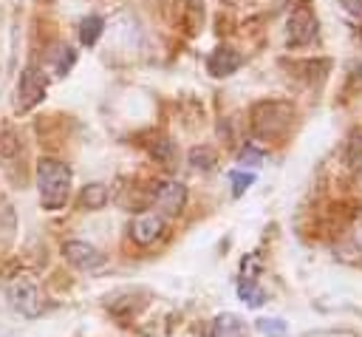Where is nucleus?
Segmentation results:
<instances>
[{
  "instance_id": "obj_6",
  "label": "nucleus",
  "mask_w": 362,
  "mask_h": 337,
  "mask_svg": "<svg viewBox=\"0 0 362 337\" xmlns=\"http://www.w3.org/2000/svg\"><path fill=\"white\" fill-rule=\"evenodd\" d=\"M286 25H288V31H286L288 45H305V42H311L317 37V17H314V11L308 6L294 8Z\"/></svg>"
},
{
  "instance_id": "obj_8",
  "label": "nucleus",
  "mask_w": 362,
  "mask_h": 337,
  "mask_svg": "<svg viewBox=\"0 0 362 337\" xmlns=\"http://www.w3.org/2000/svg\"><path fill=\"white\" fill-rule=\"evenodd\" d=\"M164 235V218L158 212H141L133 224H130V238L139 246H150Z\"/></svg>"
},
{
  "instance_id": "obj_18",
  "label": "nucleus",
  "mask_w": 362,
  "mask_h": 337,
  "mask_svg": "<svg viewBox=\"0 0 362 337\" xmlns=\"http://www.w3.org/2000/svg\"><path fill=\"white\" fill-rule=\"evenodd\" d=\"M229 181L235 184V187H232V193H235V195H240V193L255 181V176H252V173H238V170H232V173H229Z\"/></svg>"
},
{
  "instance_id": "obj_19",
  "label": "nucleus",
  "mask_w": 362,
  "mask_h": 337,
  "mask_svg": "<svg viewBox=\"0 0 362 337\" xmlns=\"http://www.w3.org/2000/svg\"><path fill=\"white\" fill-rule=\"evenodd\" d=\"M348 159H351L354 164H362V133L354 136V142H351V147H348Z\"/></svg>"
},
{
  "instance_id": "obj_13",
  "label": "nucleus",
  "mask_w": 362,
  "mask_h": 337,
  "mask_svg": "<svg viewBox=\"0 0 362 337\" xmlns=\"http://www.w3.org/2000/svg\"><path fill=\"white\" fill-rule=\"evenodd\" d=\"M215 161H218V156H215V150L209 144H201V147H192L189 150V164L198 167V170H212Z\"/></svg>"
},
{
  "instance_id": "obj_21",
  "label": "nucleus",
  "mask_w": 362,
  "mask_h": 337,
  "mask_svg": "<svg viewBox=\"0 0 362 337\" xmlns=\"http://www.w3.org/2000/svg\"><path fill=\"white\" fill-rule=\"evenodd\" d=\"M359 181H362V164H359Z\"/></svg>"
},
{
  "instance_id": "obj_16",
  "label": "nucleus",
  "mask_w": 362,
  "mask_h": 337,
  "mask_svg": "<svg viewBox=\"0 0 362 337\" xmlns=\"http://www.w3.org/2000/svg\"><path fill=\"white\" fill-rule=\"evenodd\" d=\"M238 292H240V297H243V300H249V306H260V303H263V292H260L252 280H243Z\"/></svg>"
},
{
  "instance_id": "obj_3",
  "label": "nucleus",
  "mask_w": 362,
  "mask_h": 337,
  "mask_svg": "<svg viewBox=\"0 0 362 337\" xmlns=\"http://www.w3.org/2000/svg\"><path fill=\"white\" fill-rule=\"evenodd\" d=\"M8 303L23 314V317H37L42 309V297H40V286L31 275H17L14 280H8L6 286Z\"/></svg>"
},
{
  "instance_id": "obj_10",
  "label": "nucleus",
  "mask_w": 362,
  "mask_h": 337,
  "mask_svg": "<svg viewBox=\"0 0 362 337\" xmlns=\"http://www.w3.org/2000/svg\"><path fill=\"white\" fill-rule=\"evenodd\" d=\"M209 337H246V323H243V317H238L232 312H223L212 320Z\"/></svg>"
},
{
  "instance_id": "obj_1",
  "label": "nucleus",
  "mask_w": 362,
  "mask_h": 337,
  "mask_svg": "<svg viewBox=\"0 0 362 337\" xmlns=\"http://www.w3.org/2000/svg\"><path fill=\"white\" fill-rule=\"evenodd\" d=\"M249 119H252V130H255L257 139L274 142V139H283L291 130L294 108L286 99H263V102L252 105Z\"/></svg>"
},
{
  "instance_id": "obj_14",
  "label": "nucleus",
  "mask_w": 362,
  "mask_h": 337,
  "mask_svg": "<svg viewBox=\"0 0 362 337\" xmlns=\"http://www.w3.org/2000/svg\"><path fill=\"white\" fill-rule=\"evenodd\" d=\"M257 329L266 337H283L286 334V323L280 317H263V320H257Z\"/></svg>"
},
{
  "instance_id": "obj_15",
  "label": "nucleus",
  "mask_w": 362,
  "mask_h": 337,
  "mask_svg": "<svg viewBox=\"0 0 362 337\" xmlns=\"http://www.w3.org/2000/svg\"><path fill=\"white\" fill-rule=\"evenodd\" d=\"M150 153H153V159L170 164V161H173V142H170V139H158V142L150 147Z\"/></svg>"
},
{
  "instance_id": "obj_17",
  "label": "nucleus",
  "mask_w": 362,
  "mask_h": 337,
  "mask_svg": "<svg viewBox=\"0 0 362 337\" xmlns=\"http://www.w3.org/2000/svg\"><path fill=\"white\" fill-rule=\"evenodd\" d=\"M238 161H240V164H252V167H257V164L263 161V150H257L255 144H246V147L240 150Z\"/></svg>"
},
{
  "instance_id": "obj_11",
  "label": "nucleus",
  "mask_w": 362,
  "mask_h": 337,
  "mask_svg": "<svg viewBox=\"0 0 362 337\" xmlns=\"http://www.w3.org/2000/svg\"><path fill=\"white\" fill-rule=\"evenodd\" d=\"M79 204L85 210H102L107 204V187L105 184H88V187H82Z\"/></svg>"
},
{
  "instance_id": "obj_9",
  "label": "nucleus",
  "mask_w": 362,
  "mask_h": 337,
  "mask_svg": "<svg viewBox=\"0 0 362 337\" xmlns=\"http://www.w3.org/2000/svg\"><path fill=\"white\" fill-rule=\"evenodd\" d=\"M243 65V57L235 48H215L206 59V71L212 76H229Z\"/></svg>"
},
{
  "instance_id": "obj_20",
  "label": "nucleus",
  "mask_w": 362,
  "mask_h": 337,
  "mask_svg": "<svg viewBox=\"0 0 362 337\" xmlns=\"http://www.w3.org/2000/svg\"><path fill=\"white\" fill-rule=\"evenodd\" d=\"M342 6L351 11V14H356V17H362V0H342Z\"/></svg>"
},
{
  "instance_id": "obj_7",
  "label": "nucleus",
  "mask_w": 362,
  "mask_h": 337,
  "mask_svg": "<svg viewBox=\"0 0 362 337\" xmlns=\"http://www.w3.org/2000/svg\"><path fill=\"white\" fill-rule=\"evenodd\" d=\"M153 201L164 215H178L187 204V187L181 181H161L153 190Z\"/></svg>"
},
{
  "instance_id": "obj_4",
  "label": "nucleus",
  "mask_w": 362,
  "mask_h": 337,
  "mask_svg": "<svg viewBox=\"0 0 362 337\" xmlns=\"http://www.w3.org/2000/svg\"><path fill=\"white\" fill-rule=\"evenodd\" d=\"M62 255L79 272H99V269L107 266V255L102 249H96L93 244H88V241H65Z\"/></svg>"
},
{
  "instance_id": "obj_2",
  "label": "nucleus",
  "mask_w": 362,
  "mask_h": 337,
  "mask_svg": "<svg viewBox=\"0 0 362 337\" xmlns=\"http://www.w3.org/2000/svg\"><path fill=\"white\" fill-rule=\"evenodd\" d=\"M37 190H40V204L45 210L65 207V201L71 195V167L59 159H40L37 161Z\"/></svg>"
},
{
  "instance_id": "obj_12",
  "label": "nucleus",
  "mask_w": 362,
  "mask_h": 337,
  "mask_svg": "<svg viewBox=\"0 0 362 337\" xmlns=\"http://www.w3.org/2000/svg\"><path fill=\"white\" fill-rule=\"evenodd\" d=\"M102 28H105V20H102L99 14L85 17V20L79 23V40H82V45H93V42L99 40Z\"/></svg>"
},
{
  "instance_id": "obj_5",
  "label": "nucleus",
  "mask_w": 362,
  "mask_h": 337,
  "mask_svg": "<svg viewBox=\"0 0 362 337\" xmlns=\"http://www.w3.org/2000/svg\"><path fill=\"white\" fill-rule=\"evenodd\" d=\"M45 88H48V82H45L42 71L25 68L20 74V82H17V110H31L37 102H42Z\"/></svg>"
}]
</instances>
